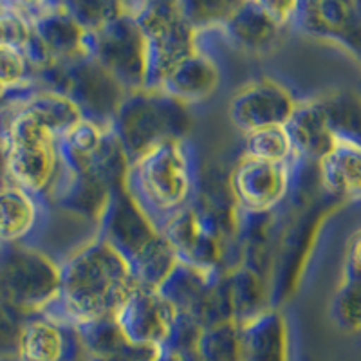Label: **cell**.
<instances>
[{
    "mask_svg": "<svg viewBox=\"0 0 361 361\" xmlns=\"http://www.w3.org/2000/svg\"><path fill=\"white\" fill-rule=\"evenodd\" d=\"M161 233L180 264L219 275L243 266L240 209L231 193L230 173L202 170L195 201Z\"/></svg>",
    "mask_w": 361,
    "mask_h": 361,
    "instance_id": "6da1fadb",
    "label": "cell"
},
{
    "mask_svg": "<svg viewBox=\"0 0 361 361\" xmlns=\"http://www.w3.org/2000/svg\"><path fill=\"white\" fill-rule=\"evenodd\" d=\"M135 288L125 260L94 237L60 260L58 295L40 312L58 324L80 329L116 318Z\"/></svg>",
    "mask_w": 361,
    "mask_h": 361,
    "instance_id": "7a4b0ae2",
    "label": "cell"
},
{
    "mask_svg": "<svg viewBox=\"0 0 361 361\" xmlns=\"http://www.w3.org/2000/svg\"><path fill=\"white\" fill-rule=\"evenodd\" d=\"M202 166L188 140L163 145L128 166L125 190L154 228L163 231L195 201Z\"/></svg>",
    "mask_w": 361,
    "mask_h": 361,
    "instance_id": "3957f363",
    "label": "cell"
},
{
    "mask_svg": "<svg viewBox=\"0 0 361 361\" xmlns=\"http://www.w3.org/2000/svg\"><path fill=\"white\" fill-rule=\"evenodd\" d=\"M96 237L125 260L140 288L159 289L179 264L169 240L128 197L125 186L112 192Z\"/></svg>",
    "mask_w": 361,
    "mask_h": 361,
    "instance_id": "277c9868",
    "label": "cell"
},
{
    "mask_svg": "<svg viewBox=\"0 0 361 361\" xmlns=\"http://www.w3.org/2000/svg\"><path fill=\"white\" fill-rule=\"evenodd\" d=\"M0 156L4 180L51 204L63 173L58 137L20 103L0 111Z\"/></svg>",
    "mask_w": 361,
    "mask_h": 361,
    "instance_id": "5b68a950",
    "label": "cell"
},
{
    "mask_svg": "<svg viewBox=\"0 0 361 361\" xmlns=\"http://www.w3.org/2000/svg\"><path fill=\"white\" fill-rule=\"evenodd\" d=\"M111 130L130 166L163 145L188 140L192 112L163 90H135L119 105Z\"/></svg>",
    "mask_w": 361,
    "mask_h": 361,
    "instance_id": "8992f818",
    "label": "cell"
},
{
    "mask_svg": "<svg viewBox=\"0 0 361 361\" xmlns=\"http://www.w3.org/2000/svg\"><path fill=\"white\" fill-rule=\"evenodd\" d=\"M134 18L147 44L145 89L159 90L169 74L199 51L197 29L186 17L183 2H121Z\"/></svg>",
    "mask_w": 361,
    "mask_h": 361,
    "instance_id": "52a82bcc",
    "label": "cell"
},
{
    "mask_svg": "<svg viewBox=\"0 0 361 361\" xmlns=\"http://www.w3.org/2000/svg\"><path fill=\"white\" fill-rule=\"evenodd\" d=\"M42 89L66 96L78 107L83 119L99 127L111 128L119 105L127 98V90L107 71L87 54L54 63L37 74Z\"/></svg>",
    "mask_w": 361,
    "mask_h": 361,
    "instance_id": "ba28073f",
    "label": "cell"
},
{
    "mask_svg": "<svg viewBox=\"0 0 361 361\" xmlns=\"http://www.w3.org/2000/svg\"><path fill=\"white\" fill-rule=\"evenodd\" d=\"M60 264L40 247L0 246V302L33 314L56 298Z\"/></svg>",
    "mask_w": 361,
    "mask_h": 361,
    "instance_id": "9c48e42d",
    "label": "cell"
},
{
    "mask_svg": "<svg viewBox=\"0 0 361 361\" xmlns=\"http://www.w3.org/2000/svg\"><path fill=\"white\" fill-rule=\"evenodd\" d=\"M83 54L98 62L128 94L145 89L147 44L134 18L125 11L98 31L83 35Z\"/></svg>",
    "mask_w": 361,
    "mask_h": 361,
    "instance_id": "30bf717a",
    "label": "cell"
},
{
    "mask_svg": "<svg viewBox=\"0 0 361 361\" xmlns=\"http://www.w3.org/2000/svg\"><path fill=\"white\" fill-rule=\"evenodd\" d=\"M159 291L179 314L192 318L202 331L233 322L228 275L206 273L179 262Z\"/></svg>",
    "mask_w": 361,
    "mask_h": 361,
    "instance_id": "8fae6325",
    "label": "cell"
},
{
    "mask_svg": "<svg viewBox=\"0 0 361 361\" xmlns=\"http://www.w3.org/2000/svg\"><path fill=\"white\" fill-rule=\"evenodd\" d=\"M295 163H267L240 157L230 172V188L244 214H269L291 201L295 192Z\"/></svg>",
    "mask_w": 361,
    "mask_h": 361,
    "instance_id": "7c38bea8",
    "label": "cell"
},
{
    "mask_svg": "<svg viewBox=\"0 0 361 361\" xmlns=\"http://www.w3.org/2000/svg\"><path fill=\"white\" fill-rule=\"evenodd\" d=\"M179 312L159 289L137 288L116 314L119 329L128 341L164 349L176 331Z\"/></svg>",
    "mask_w": 361,
    "mask_h": 361,
    "instance_id": "4fadbf2b",
    "label": "cell"
},
{
    "mask_svg": "<svg viewBox=\"0 0 361 361\" xmlns=\"http://www.w3.org/2000/svg\"><path fill=\"white\" fill-rule=\"evenodd\" d=\"M289 29L316 40L340 44L361 56V4L357 2H295Z\"/></svg>",
    "mask_w": 361,
    "mask_h": 361,
    "instance_id": "5bb4252c",
    "label": "cell"
},
{
    "mask_svg": "<svg viewBox=\"0 0 361 361\" xmlns=\"http://www.w3.org/2000/svg\"><path fill=\"white\" fill-rule=\"evenodd\" d=\"M296 102L286 87L273 80L247 83L231 98L228 116L231 123L243 132L267 127H283L295 112Z\"/></svg>",
    "mask_w": 361,
    "mask_h": 361,
    "instance_id": "9a60e30c",
    "label": "cell"
},
{
    "mask_svg": "<svg viewBox=\"0 0 361 361\" xmlns=\"http://www.w3.org/2000/svg\"><path fill=\"white\" fill-rule=\"evenodd\" d=\"M51 204L35 197L25 190L0 183V246H33L47 231Z\"/></svg>",
    "mask_w": 361,
    "mask_h": 361,
    "instance_id": "2e32d148",
    "label": "cell"
},
{
    "mask_svg": "<svg viewBox=\"0 0 361 361\" xmlns=\"http://www.w3.org/2000/svg\"><path fill=\"white\" fill-rule=\"evenodd\" d=\"M289 27L267 9L266 0L237 2L221 27L215 29L226 44L246 54H266L282 42Z\"/></svg>",
    "mask_w": 361,
    "mask_h": 361,
    "instance_id": "e0dca14e",
    "label": "cell"
},
{
    "mask_svg": "<svg viewBox=\"0 0 361 361\" xmlns=\"http://www.w3.org/2000/svg\"><path fill=\"white\" fill-rule=\"evenodd\" d=\"M17 361H89V354L76 329L33 312L25 320Z\"/></svg>",
    "mask_w": 361,
    "mask_h": 361,
    "instance_id": "ac0fdd59",
    "label": "cell"
},
{
    "mask_svg": "<svg viewBox=\"0 0 361 361\" xmlns=\"http://www.w3.org/2000/svg\"><path fill=\"white\" fill-rule=\"evenodd\" d=\"M33 35L44 45L54 63L83 54V29L66 9L63 2H22Z\"/></svg>",
    "mask_w": 361,
    "mask_h": 361,
    "instance_id": "d6986e66",
    "label": "cell"
},
{
    "mask_svg": "<svg viewBox=\"0 0 361 361\" xmlns=\"http://www.w3.org/2000/svg\"><path fill=\"white\" fill-rule=\"evenodd\" d=\"M283 127L293 143L296 161L312 166H318L336 141L320 99L298 103Z\"/></svg>",
    "mask_w": 361,
    "mask_h": 361,
    "instance_id": "ffe728a7",
    "label": "cell"
},
{
    "mask_svg": "<svg viewBox=\"0 0 361 361\" xmlns=\"http://www.w3.org/2000/svg\"><path fill=\"white\" fill-rule=\"evenodd\" d=\"M243 361H291L289 327L276 307L240 327Z\"/></svg>",
    "mask_w": 361,
    "mask_h": 361,
    "instance_id": "44dd1931",
    "label": "cell"
},
{
    "mask_svg": "<svg viewBox=\"0 0 361 361\" xmlns=\"http://www.w3.org/2000/svg\"><path fill=\"white\" fill-rule=\"evenodd\" d=\"M219 83H221V69L215 58L199 49L169 74V78L164 80L159 90L176 98L177 102L185 103L186 107H192L214 94Z\"/></svg>",
    "mask_w": 361,
    "mask_h": 361,
    "instance_id": "7402d4cb",
    "label": "cell"
},
{
    "mask_svg": "<svg viewBox=\"0 0 361 361\" xmlns=\"http://www.w3.org/2000/svg\"><path fill=\"white\" fill-rule=\"evenodd\" d=\"M320 185L336 197H361V145L336 137L318 163Z\"/></svg>",
    "mask_w": 361,
    "mask_h": 361,
    "instance_id": "603a6c76",
    "label": "cell"
},
{
    "mask_svg": "<svg viewBox=\"0 0 361 361\" xmlns=\"http://www.w3.org/2000/svg\"><path fill=\"white\" fill-rule=\"evenodd\" d=\"M231 314L238 327L250 324L257 316L273 307L269 280L246 266H238L228 273Z\"/></svg>",
    "mask_w": 361,
    "mask_h": 361,
    "instance_id": "cb8c5ba5",
    "label": "cell"
},
{
    "mask_svg": "<svg viewBox=\"0 0 361 361\" xmlns=\"http://www.w3.org/2000/svg\"><path fill=\"white\" fill-rule=\"evenodd\" d=\"M20 109L40 121L58 140L83 121L82 112L69 98L47 89L37 90L27 99L20 102Z\"/></svg>",
    "mask_w": 361,
    "mask_h": 361,
    "instance_id": "d4e9b609",
    "label": "cell"
},
{
    "mask_svg": "<svg viewBox=\"0 0 361 361\" xmlns=\"http://www.w3.org/2000/svg\"><path fill=\"white\" fill-rule=\"evenodd\" d=\"M243 156L267 163H295L296 156L286 127H267L247 132L243 140Z\"/></svg>",
    "mask_w": 361,
    "mask_h": 361,
    "instance_id": "484cf974",
    "label": "cell"
},
{
    "mask_svg": "<svg viewBox=\"0 0 361 361\" xmlns=\"http://www.w3.org/2000/svg\"><path fill=\"white\" fill-rule=\"evenodd\" d=\"M195 350L202 361H243L240 327L230 322L204 329Z\"/></svg>",
    "mask_w": 361,
    "mask_h": 361,
    "instance_id": "4316f807",
    "label": "cell"
},
{
    "mask_svg": "<svg viewBox=\"0 0 361 361\" xmlns=\"http://www.w3.org/2000/svg\"><path fill=\"white\" fill-rule=\"evenodd\" d=\"M71 17L78 22L83 33L98 31L123 13L121 2L111 0H85V2H63Z\"/></svg>",
    "mask_w": 361,
    "mask_h": 361,
    "instance_id": "83f0119b",
    "label": "cell"
},
{
    "mask_svg": "<svg viewBox=\"0 0 361 361\" xmlns=\"http://www.w3.org/2000/svg\"><path fill=\"white\" fill-rule=\"evenodd\" d=\"M333 320L343 331H360L361 329V282L345 280L333 300Z\"/></svg>",
    "mask_w": 361,
    "mask_h": 361,
    "instance_id": "f1b7e54d",
    "label": "cell"
},
{
    "mask_svg": "<svg viewBox=\"0 0 361 361\" xmlns=\"http://www.w3.org/2000/svg\"><path fill=\"white\" fill-rule=\"evenodd\" d=\"M27 316L0 302V361H17L18 345Z\"/></svg>",
    "mask_w": 361,
    "mask_h": 361,
    "instance_id": "f546056e",
    "label": "cell"
},
{
    "mask_svg": "<svg viewBox=\"0 0 361 361\" xmlns=\"http://www.w3.org/2000/svg\"><path fill=\"white\" fill-rule=\"evenodd\" d=\"M157 354H159V349L145 347V345H135L128 341L116 353L109 354L105 357H90L89 361H154Z\"/></svg>",
    "mask_w": 361,
    "mask_h": 361,
    "instance_id": "4dcf8cb0",
    "label": "cell"
},
{
    "mask_svg": "<svg viewBox=\"0 0 361 361\" xmlns=\"http://www.w3.org/2000/svg\"><path fill=\"white\" fill-rule=\"evenodd\" d=\"M345 280L361 282V230L356 231L345 257Z\"/></svg>",
    "mask_w": 361,
    "mask_h": 361,
    "instance_id": "1f68e13d",
    "label": "cell"
},
{
    "mask_svg": "<svg viewBox=\"0 0 361 361\" xmlns=\"http://www.w3.org/2000/svg\"><path fill=\"white\" fill-rule=\"evenodd\" d=\"M40 89H42L40 85L27 87V89H11V87H8L6 83L0 82V111L9 107V105L24 102V99H27L29 96L35 94V92Z\"/></svg>",
    "mask_w": 361,
    "mask_h": 361,
    "instance_id": "d6a6232c",
    "label": "cell"
},
{
    "mask_svg": "<svg viewBox=\"0 0 361 361\" xmlns=\"http://www.w3.org/2000/svg\"><path fill=\"white\" fill-rule=\"evenodd\" d=\"M154 361H183L177 353H172V350H159L157 357Z\"/></svg>",
    "mask_w": 361,
    "mask_h": 361,
    "instance_id": "836d02e7",
    "label": "cell"
},
{
    "mask_svg": "<svg viewBox=\"0 0 361 361\" xmlns=\"http://www.w3.org/2000/svg\"><path fill=\"white\" fill-rule=\"evenodd\" d=\"M179 356L183 361H202L201 357H199L197 350H192V353H186V354H179Z\"/></svg>",
    "mask_w": 361,
    "mask_h": 361,
    "instance_id": "e575fe53",
    "label": "cell"
},
{
    "mask_svg": "<svg viewBox=\"0 0 361 361\" xmlns=\"http://www.w3.org/2000/svg\"><path fill=\"white\" fill-rule=\"evenodd\" d=\"M2 180H4V176H0V183H2Z\"/></svg>",
    "mask_w": 361,
    "mask_h": 361,
    "instance_id": "d590c367",
    "label": "cell"
}]
</instances>
